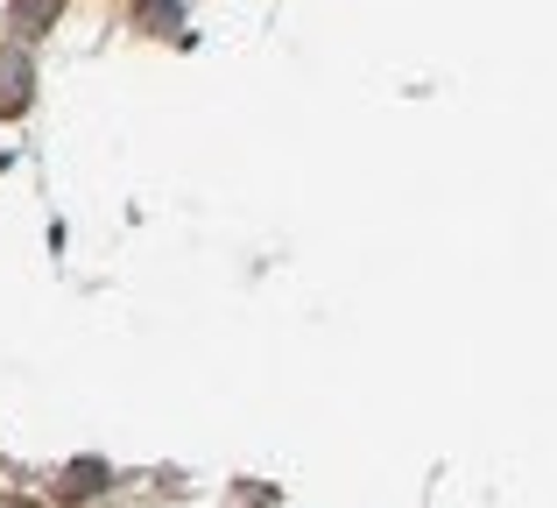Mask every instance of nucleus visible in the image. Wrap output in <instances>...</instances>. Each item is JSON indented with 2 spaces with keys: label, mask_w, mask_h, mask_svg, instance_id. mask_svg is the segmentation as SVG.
Here are the masks:
<instances>
[{
  "label": "nucleus",
  "mask_w": 557,
  "mask_h": 508,
  "mask_svg": "<svg viewBox=\"0 0 557 508\" xmlns=\"http://www.w3.org/2000/svg\"><path fill=\"white\" fill-rule=\"evenodd\" d=\"M22 99H28V57L22 50H0V107H22Z\"/></svg>",
  "instance_id": "f257e3e1"
},
{
  "label": "nucleus",
  "mask_w": 557,
  "mask_h": 508,
  "mask_svg": "<svg viewBox=\"0 0 557 508\" xmlns=\"http://www.w3.org/2000/svg\"><path fill=\"white\" fill-rule=\"evenodd\" d=\"M57 8H64V0H14V28H28V36H36Z\"/></svg>",
  "instance_id": "f03ea898"
},
{
  "label": "nucleus",
  "mask_w": 557,
  "mask_h": 508,
  "mask_svg": "<svg viewBox=\"0 0 557 508\" xmlns=\"http://www.w3.org/2000/svg\"><path fill=\"white\" fill-rule=\"evenodd\" d=\"M92 487H99V467H92V459H85V467H71V495H92Z\"/></svg>",
  "instance_id": "7ed1b4c3"
},
{
  "label": "nucleus",
  "mask_w": 557,
  "mask_h": 508,
  "mask_svg": "<svg viewBox=\"0 0 557 508\" xmlns=\"http://www.w3.org/2000/svg\"><path fill=\"white\" fill-rule=\"evenodd\" d=\"M8 508H28V501H8Z\"/></svg>",
  "instance_id": "20e7f679"
}]
</instances>
